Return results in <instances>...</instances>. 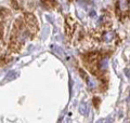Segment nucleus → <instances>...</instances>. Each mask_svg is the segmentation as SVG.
<instances>
[{
    "mask_svg": "<svg viewBox=\"0 0 130 123\" xmlns=\"http://www.w3.org/2000/svg\"><path fill=\"white\" fill-rule=\"evenodd\" d=\"M89 15H90L91 17H95V16H96V12H95L94 10H92V11H90V13H89Z\"/></svg>",
    "mask_w": 130,
    "mask_h": 123,
    "instance_id": "8",
    "label": "nucleus"
},
{
    "mask_svg": "<svg viewBox=\"0 0 130 123\" xmlns=\"http://www.w3.org/2000/svg\"><path fill=\"white\" fill-rule=\"evenodd\" d=\"M108 66V59L107 58H104L100 62V68L102 69V70H105V69L107 68Z\"/></svg>",
    "mask_w": 130,
    "mask_h": 123,
    "instance_id": "6",
    "label": "nucleus"
},
{
    "mask_svg": "<svg viewBox=\"0 0 130 123\" xmlns=\"http://www.w3.org/2000/svg\"><path fill=\"white\" fill-rule=\"evenodd\" d=\"M88 1H89V0H78V3L80 6H86Z\"/></svg>",
    "mask_w": 130,
    "mask_h": 123,
    "instance_id": "7",
    "label": "nucleus"
},
{
    "mask_svg": "<svg viewBox=\"0 0 130 123\" xmlns=\"http://www.w3.org/2000/svg\"><path fill=\"white\" fill-rule=\"evenodd\" d=\"M118 8L120 11H128L129 9V0H118Z\"/></svg>",
    "mask_w": 130,
    "mask_h": 123,
    "instance_id": "2",
    "label": "nucleus"
},
{
    "mask_svg": "<svg viewBox=\"0 0 130 123\" xmlns=\"http://www.w3.org/2000/svg\"><path fill=\"white\" fill-rule=\"evenodd\" d=\"M79 111L81 114H84V116H86L88 113V109H87V105L85 104V102H81L79 105Z\"/></svg>",
    "mask_w": 130,
    "mask_h": 123,
    "instance_id": "4",
    "label": "nucleus"
},
{
    "mask_svg": "<svg viewBox=\"0 0 130 123\" xmlns=\"http://www.w3.org/2000/svg\"><path fill=\"white\" fill-rule=\"evenodd\" d=\"M125 72H126V75H127V77H129V69H127Z\"/></svg>",
    "mask_w": 130,
    "mask_h": 123,
    "instance_id": "9",
    "label": "nucleus"
},
{
    "mask_svg": "<svg viewBox=\"0 0 130 123\" xmlns=\"http://www.w3.org/2000/svg\"><path fill=\"white\" fill-rule=\"evenodd\" d=\"M114 38V34L113 32H106V34H104L103 36V40L105 42H109V41H112Z\"/></svg>",
    "mask_w": 130,
    "mask_h": 123,
    "instance_id": "5",
    "label": "nucleus"
},
{
    "mask_svg": "<svg viewBox=\"0 0 130 123\" xmlns=\"http://www.w3.org/2000/svg\"><path fill=\"white\" fill-rule=\"evenodd\" d=\"M86 81H87V84H88V87L90 88V89H94L96 87V83H95V81L92 79V78L90 77H87L86 78Z\"/></svg>",
    "mask_w": 130,
    "mask_h": 123,
    "instance_id": "3",
    "label": "nucleus"
},
{
    "mask_svg": "<svg viewBox=\"0 0 130 123\" xmlns=\"http://www.w3.org/2000/svg\"><path fill=\"white\" fill-rule=\"evenodd\" d=\"M52 49L54 50V53H56V54H58L59 56H61L64 60H71V59H72L71 55H68L67 53L65 52V51H63L60 47H58V46H52Z\"/></svg>",
    "mask_w": 130,
    "mask_h": 123,
    "instance_id": "1",
    "label": "nucleus"
}]
</instances>
